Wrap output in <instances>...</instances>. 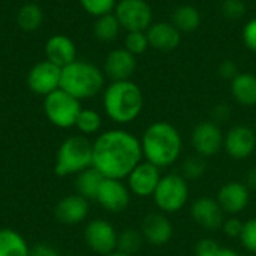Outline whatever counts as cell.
Returning <instances> with one entry per match:
<instances>
[{"mask_svg":"<svg viewBox=\"0 0 256 256\" xmlns=\"http://www.w3.org/2000/svg\"><path fill=\"white\" fill-rule=\"evenodd\" d=\"M141 141L123 129L102 132L93 141V168L105 178L124 180L142 162Z\"/></svg>","mask_w":256,"mask_h":256,"instance_id":"obj_1","label":"cell"},{"mask_svg":"<svg viewBox=\"0 0 256 256\" xmlns=\"http://www.w3.org/2000/svg\"><path fill=\"white\" fill-rule=\"evenodd\" d=\"M140 141L144 159L160 170L174 165L183 152L182 134L168 122L152 123Z\"/></svg>","mask_w":256,"mask_h":256,"instance_id":"obj_2","label":"cell"},{"mask_svg":"<svg viewBox=\"0 0 256 256\" xmlns=\"http://www.w3.org/2000/svg\"><path fill=\"white\" fill-rule=\"evenodd\" d=\"M142 106V92L130 80L111 81V84L104 90V110L106 116L118 124H128L136 120Z\"/></svg>","mask_w":256,"mask_h":256,"instance_id":"obj_3","label":"cell"},{"mask_svg":"<svg viewBox=\"0 0 256 256\" xmlns=\"http://www.w3.org/2000/svg\"><path fill=\"white\" fill-rule=\"evenodd\" d=\"M105 86V74L96 64L75 60L62 68L60 88L78 100L90 99L100 93Z\"/></svg>","mask_w":256,"mask_h":256,"instance_id":"obj_4","label":"cell"},{"mask_svg":"<svg viewBox=\"0 0 256 256\" xmlns=\"http://www.w3.org/2000/svg\"><path fill=\"white\" fill-rule=\"evenodd\" d=\"M93 165V142L84 135L69 136L56 154L54 172L58 177L76 176Z\"/></svg>","mask_w":256,"mask_h":256,"instance_id":"obj_5","label":"cell"},{"mask_svg":"<svg viewBox=\"0 0 256 256\" xmlns=\"http://www.w3.org/2000/svg\"><path fill=\"white\" fill-rule=\"evenodd\" d=\"M189 195L190 190L188 180L182 174H166L162 176L152 198L159 212L172 214L184 208L189 201Z\"/></svg>","mask_w":256,"mask_h":256,"instance_id":"obj_6","label":"cell"},{"mask_svg":"<svg viewBox=\"0 0 256 256\" xmlns=\"http://www.w3.org/2000/svg\"><path fill=\"white\" fill-rule=\"evenodd\" d=\"M81 110V100L62 88L50 93L44 100V111L46 118L60 129H69L75 126Z\"/></svg>","mask_w":256,"mask_h":256,"instance_id":"obj_7","label":"cell"},{"mask_svg":"<svg viewBox=\"0 0 256 256\" xmlns=\"http://www.w3.org/2000/svg\"><path fill=\"white\" fill-rule=\"evenodd\" d=\"M114 15L126 32H146L153 24V10L146 0H118Z\"/></svg>","mask_w":256,"mask_h":256,"instance_id":"obj_8","label":"cell"},{"mask_svg":"<svg viewBox=\"0 0 256 256\" xmlns=\"http://www.w3.org/2000/svg\"><path fill=\"white\" fill-rule=\"evenodd\" d=\"M224 140L225 134L220 129V124L213 120L200 122L190 134V144L195 153L206 159L213 158L224 150Z\"/></svg>","mask_w":256,"mask_h":256,"instance_id":"obj_9","label":"cell"},{"mask_svg":"<svg viewBox=\"0 0 256 256\" xmlns=\"http://www.w3.org/2000/svg\"><path fill=\"white\" fill-rule=\"evenodd\" d=\"M117 238H118V232L116 231V228L104 219L90 220L84 230L86 244L92 252L98 255L106 256L116 252Z\"/></svg>","mask_w":256,"mask_h":256,"instance_id":"obj_10","label":"cell"},{"mask_svg":"<svg viewBox=\"0 0 256 256\" xmlns=\"http://www.w3.org/2000/svg\"><path fill=\"white\" fill-rule=\"evenodd\" d=\"M224 150L234 160L250 158L256 150V132L248 124L232 126L225 134Z\"/></svg>","mask_w":256,"mask_h":256,"instance_id":"obj_11","label":"cell"},{"mask_svg":"<svg viewBox=\"0 0 256 256\" xmlns=\"http://www.w3.org/2000/svg\"><path fill=\"white\" fill-rule=\"evenodd\" d=\"M62 80V68L48 62L36 63L27 74V86L28 88L40 96H48L50 93L60 88Z\"/></svg>","mask_w":256,"mask_h":256,"instance_id":"obj_12","label":"cell"},{"mask_svg":"<svg viewBox=\"0 0 256 256\" xmlns=\"http://www.w3.org/2000/svg\"><path fill=\"white\" fill-rule=\"evenodd\" d=\"M162 170L154 166L153 164L142 160L140 165H136L132 172L128 176V188L132 195H136L138 198H148L153 196L160 178H162Z\"/></svg>","mask_w":256,"mask_h":256,"instance_id":"obj_13","label":"cell"},{"mask_svg":"<svg viewBox=\"0 0 256 256\" xmlns=\"http://www.w3.org/2000/svg\"><path fill=\"white\" fill-rule=\"evenodd\" d=\"M130 190L123 180L117 178H104L96 201L102 208L110 213H122L128 208L130 202Z\"/></svg>","mask_w":256,"mask_h":256,"instance_id":"obj_14","label":"cell"},{"mask_svg":"<svg viewBox=\"0 0 256 256\" xmlns=\"http://www.w3.org/2000/svg\"><path fill=\"white\" fill-rule=\"evenodd\" d=\"M216 200L225 214L237 216L248 208L250 201V189L246 186L244 182L232 180L225 183L218 190Z\"/></svg>","mask_w":256,"mask_h":256,"instance_id":"obj_15","label":"cell"},{"mask_svg":"<svg viewBox=\"0 0 256 256\" xmlns=\"http://www.w3.org/2000/svg\"><path fill=\"white\" fill-rule=\"evenodd\" d=\"M190 216L195 224L207 231L222 230V225L226 219L218 200L210 196H201L195 200L190 206Z\"/></svg>","mask_w":256,"mask_h":256,"instance_id":"obj_16","label":"cell"},{"mask_svg":"<svg viewBox=\"0 0 256 256\" xmlns=\"http://www.w3.org/2000/svg\"><path fill=\"white\" fill-rule=\"evenodd\" d=\"M140 231L144 237V242L154 248L168 244L174 236V226L168 216L162 212L147 214Z\"/></svg>","mask_w":256,"mask_h":256,"instance_id":"obj_17","label":"cell"},{"mask_svg":"<svg viewBox=\"0 0 256 256\" xmlns=\"http://www.w3.org/2000/svg\"><path fill=\"white\" fill-rule=\"evenodd\" d=\"M135 70H136V56L129 52L124 46L116 48L108 52L104 64V74L111 81L130 80Z\"/></svg>","mask_w":256,"mask_h":256,"instance_id":"obj_18","label":"cell"},{"mask_svg":"<svg viewBox=\"0 0 256 256\" xmlns=\"http://www.w3.org/2000/svg\"><path fill=\"white\" fill-rule=\"evenodd\" d=\"M146 33L150 48L158 51H174L182 44V32L168 21L153 22Z\"/></svg>","mask_w":256,"mask_h":256,"instance_id":"obj_19","label":"cell"},{"mask_svg":"<svg viewBox=\"0 0 256 256\" xmlns=\"http://www.w3.org/2000/svg\"><path fill=\"white\" fill-rule=\"evenodd\" d=\"M88 210V201L75 194L62 198L54 208V214L56 219L63 225H78L87 219Z\"/></svg>","mask_w":256,"mask_h":256,"instance_id":"obj_20","label":"cell"},{"mask_svg":"<svg viewBox=\"0 0 256 256\" xmlns=\"http://www.w3.org/2000/svg\"><path fill=\"white\" fill-rule=\"evenodd\" d=\"M45 56L48 62L64 68L76 60V46L69 36L54 34L45 44Z\"/></svg>","mask_w":256,"mask_h":256,"instance_id":"obj_21","label":"cell"},{"mask_svg":"<svg viewBox=\"0 0 256 256\" xmlns=\"http://www.w3.org/2000/svg\"><path fill=\"white\" fill-rule=\"evenodd\" d=\"M231 94L242 106H256V75L240 72L231 81Z\"/></svg>","mask_w":256,"mask_h":256,"instance_id":"obj_22","label":"cell"},{"mask_svg":"<svg viewBox=\"0 0 256 256\" xmlns=\"http://www.w3.org/2000/svg\"><path fill=\"white\" fill-rule=\"evenodd\" d=\"M104 176L93 166L81 171L80 174H76L75 178V189L76 194L81 195L82 198H86L87 201L90 200H96L99 188L104 182Z\"/></svg>","mask_w":256,"mask_h":256,"instance_id":"obj_23","label":"cell"},{"mask_svg":"<svg viewBox=\"0 0 256 256\" xmlns=\"http://www.w3.org/2000/svg\"><path fill=\"white\" fill-rule=\"evenodd\" d=\"M30 248L24 237L10 230H0V256H28Z\"/></svg>","mask_w":256,"mask_h":256,"instance_id":"obj_24","label":"cell"},{"mask_svg":"<svg viewBox=\"0 0 256 256\" xmlns=\"http://www.w3.org/2000/svg\"><path fill=\"white\" fill-rule=\"evenodd\" d=\"M171 22L182 33H190V32H195L201 26V14L192 4H182L176 8V10L172 12Z\"/></svg>","mask_w":256,"mask_h":256,"instance_id":"obj_25","label":"cell"},{"mask_svg":"<svg viewBox=\"0 0 256 256\" xmlns=\"http://www.w3.org/2000/svg\"><path fill=\"white\" fill-rule=\"evenodd\" d=\"M44 12L36 3H26L16 14V24L24 32H34L42 26Z\"/></svg>","mask_w":256,"mask_h":256,"instance_id":"obj_26","label":"cell"},{"mask_svg":"<svg viewBox=\"0 0 256 256\" xmlns=\"http://www.w3.org/2000/svg\"><path fill=\"white\" fill-rule=\"evenodd\" d=\"M120 30H122V26L117 16L114 15V12L98 16L93 26V33L96 39H99L100 42H111L117 39Z\"/></svg>","mask_w":256,"mask_h":256,"instance_id":"obj_27","label":"cell"},{"mask_svg":"<svg viewBox=\"0 0 256 256\" xmlns=\"http://www.w3.org/2000/svg\"><path fill=\"white\" fill-rule=\"evenodd\" d=\"M144 237L141 234V231L134 230V228H128L123 230L118 234L117 238V252H122L124 255L134 256L135 254H138L144 244Z\"/></svg>","mask_w":256,"mask_h":256,"instance_id":"obj_28","label":"cell"},{"mask_svg":"<svg viewBox=\"0 0 256 256\" xmlns=\"http://www.w3.org/2000/svg\"><path fill=\"white\" fill-rule=\"evenodd\" d=\"M75 128L82 134V135H94L100 130L102 128V117L98 111L90 110V108H82L81 112L78 114Z\"/></svg>","mask_w":256,"mask_h":256,"instance_id":"obj_29","label":"cell"},{"mask_svg":"<svg viewBox=\"0 0 256 256\" xmlns=\"http://www.w3.org/2000/svg\"><path fill=\"white\" fill-rule=\"evenodd\" d=\"M207 168H208L207 159L195 153L192 156H188L183 160V164H182V176L186 180H198L206 174Z\"/></svg>","mask_w":256,"mask_h":256,"instance_id":"obj_30","label":"cell"},{"mask_svg":"<svg viewBox=\"0 0 256 256\" xmlns=\"http://www.w3.org/2000/svg\"><path fill=\"white\" fill-rule=\"evenodd\" d=\"M148 38L146 32H128L124 38V48L134 56L144 54L148 50Z\"/></svg>","mask_w":256,"mask_h":256,"instance_id":"obj_31","label":"cell"},{"mask_svg":"<svg viewBox=\"0 0 256 256\" xmlns=\"http://www.w3.org/2000/svg\"><path fill=\"white\" fill-rule=\"evenodd\" d=\"M80 3L87 14L98 18L114 12L117 0H80Z\"/></svg>","mask_w":256,"mask_h":256,"instance_id":"obj_32","label":"cell"},{"mask_svg":"<svg viewBox=\"0 0 256 256\" xmlns=\"http://www.w3.org/2000/svg\"><path fill=\"white\" fill-rule=\"evenodd\" d=\"M238 240L248 252L256 254V218H250L249 220L244 222Z\"/></svg>","mask_w":256,"mask_h":256,"instance_id":"obj_33","label":"cell"},{"mask_svg":"<svg viewBox=\"0 0 256 256\" xmlns=\"http://www.w3.org/2000/svg\"><path fill=\"white\" fill-rule=\"evenodd\" d=\"M222 14L228 20H240L246 14V4L243 0H224Z\"/></svg>","mask_w":256,"mask_h":256,"instance_id":"obj_34","label":"cell"},{"mask_svg":"<svg viewBox=\"0 0 256 256\" xmlns=\"http://www.w3.org/2000/svg\"><path fill=\"white\" fill-rule=\"evenodd\" d=\"M222 246L214 238H202L195 246V256H218Z\"/></svg>","mask_w":256,"mask_h":256,"instance_id":"obj_35","label":"cell"},{"mask_svg":"<svg viewBox=\"0 0 256 256\" xmlns=\"http://www.w3.org/2000/svg\"><path fill=\"white\" fill-rule=\"evenodd\" d=\"M243 225H244V222L242 219H238L237 216H230L225 219V222L222 225V231L230 238H240L242 231H243Z\"/></svg>","mask_w":256,"mask_h":256,"instance_id":"obj_36","label":"cell"},{"mask_svg":"<svg viewBox=\"0 0 256 256\" xmlns=\"http://www.w3.org/2000/svg\"><path fill=\"white\" fill-rule=\"evenodd\" d=\"M242 36H243V42H244L246 48L256 52V18L249 20L244 24Z\"/></svg>","mask_w":256,"mask_h":256,"instance_id":"obj_37","label":"cell"},{"mask_svg":"<svg viewBox=\"0 0 256 256\" xmlns=\"http://www.w3.org/2000/svg\"><path fill=\"white\" fill-rule=\"evenodd\" d=\"M238 74H240V72H238L237 64H236L234 62H231V60H225V62H222V63L219 64V75H220L222 78L228 80V81H232Z\"/></svg>","mask_w":256,"mask_h":256,"instance_id":"obj_38","label":"cell"},{"mask_svg":"<svg viewBox=\"0 0 256 256\" xmlns=\"http://www.w3.org/2000/svg\"><path fill=\"white\" fill-rule=\"evenodd\" d=\"M230 117V108L226 105H218L213 111V122L220 124L224 122H226Z\"/></svg>","mask_w":256,"mask_h":256,"instance_id":"obj_39","label":"cell"},{"mask_svg":"<svg viewBox=\"0 0 256 256\" xmlns=\"http://www.w3.org/2000/svg\"><path fill=\"white\" fill-rule=\"evenodd\" d=\"M28 256H58L56 254V250L46 244H36L34 248L30 249Z\"/></svg>","mask_w":256,"mask_h":256,"instance_id":"obj_40","label":"cell"},{"mask_svg":"<svg viewBox=\"0 0 256 256\" xmlns=\"http://www.w3.org/2000/svg\"><path fill=\"white\" fill-rule=\"evenodd\" d=\"M244 183L246 186L250 189V190H256V166L250 168L246 174V178H244Z\"/></svg>","mask_w":256,"mask_h":256,"instance_id":"obj_41","label":"cell"},{"mask_svg":"<svg viewBox=\"0 0 256 256\" xmlns=\"http://www.w3.org/2000/svg\"><path fill=\"white\" fill-rule=\"evenodd\" d=\"M218 256H242L240 254H237L236 250H232V249H226V248H222L220 249V252H219V255Z\"/></svg>","mask_w":256,"mask_h":256,"instance_id":"obj_42","label":"cell"},{"mask_svg":"<svg viewBox=\"0 0 256 256\" xmlns=\"http://www.w3.org/2000/svg\"><path fill=\"white\" fill-rule=\"evenodd\" d=\"M106 256H130V255H124V254H122V252H112V254H110V255H106Z\"/></svg>","mask_w":256,"mask_h":256,"instance_id":"obj_43","label":"cell"},{"mask_svg":"<svg viewBox=\"0 0 256 256\" xmlns=\"http://www.w3.org/2000/svg\"><path fill=\"white\" fill-rule=\"evenodd\" d=\"M64 256H72V255H64Z\"/></svg>","mask_w":256,"mask_h":256,"instance_id":"obj_44","label":"cell"}]
</instances>
